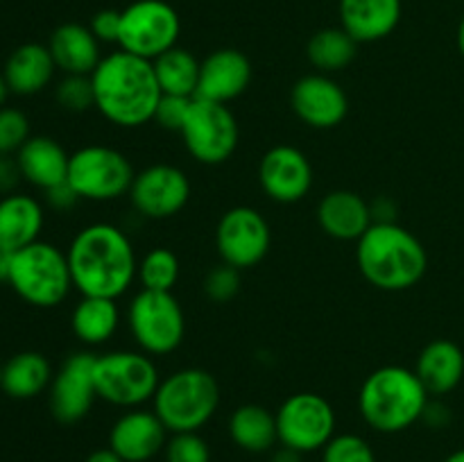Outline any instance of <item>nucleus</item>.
<instances>
[{"label": "nucleus", "mask_w": 464, "mask_h": 462, "mask_svg": "<svg viewBox=\"0 0 464 462\" xmlns=\"http://www.w3.org/2000/svg\"><path fill=\"white\" fill-rule=\"evenodd\" d=\"M131 338L148 356H168L186 335L184 308L172 293L140 290L127 308Z\"/></svg>", "instance_id": "obj_8"}, {"label": "nucleus", "mask_w": 464, "mask_h": 462, "mask_svg": "<svg viewBox=\"0 0 464 462\" xmlns=\"http://www.w3.org/2000/svg\"><path fill=\"white\" fill-rule=\"evenodd\" d=\"M302 456H304V453L295 451V448L281 447L279 451L272 456V462H302Z\"/></svg>", "instance_id": "obj_43"}, {"label": "nucleus", "mask_w": 464, "mask_h": 462, "mask_svg": "<svg viewBox=\"0 0 464 462\" xmlns=\"http://www.w3.org/2000/svg\"><path fill=\"white\" fill-rule=\"evenodd\" d=\"M134 175L130 159L116 148L86 145L71 154L66 181L80 199L113 202L122 195H130Z\"/></svg>", "instance_id": "obj_9"}, {"label": "nucleus", "mask_w": 464, "mask_h": 462, "mask_svg": "<svg viewBox=\"0 0 464 462\" xmlns=\"http://www.w3.org/2000/svg\"><path fill=\"white\" fill-rule=\"evenodd\" d=\"M456 41H458V50H460V54H462V59H464V16L460 18V23H458Z\"/></svg>", "instance_id": "obj_45"}, {"label": "nucleus", "mask_w": 464, "mask_h": 462, "mask_svg": "<svg viewBox=\"0 0 464 462\" xmlns=\"http://www.w3.org/2000/svg\"><path fill=\"white\" fill-rule=\"evenodd\" d=\"M50 410L62 424L84 419L98 399L95 390V353L77 351L63 361L50 383Z\"/></svg>", "instance_id": "obj_15"}, {"label": "nucleus", "mask_w": 464, "mask_h": 462, "mask_svg": "<svg viewBox=\"0 0 464 462\" xmlns=\"http://www.w3.org/2000/svg\"><path fill=\"white\" fill-rule=\"evenodd\" d=\"M91 84L100 116L125 130L152 122L163 95L152 62L125 50L104 54L91 72Z\"/></svg>", "instance_id": "obj_2"}, {"label": "nucleus", "mask_w": 464, "mask_h": 462, "mask_svg": "<svg viewBox=\"0 0 464 462\" xmlns=\"http://www.w3.org/2000/svg\"><path fill=\"white\" fill-rule=\"evenodd\" d=\"M48 50L54 66L66 75H91L98 68L102 53L100 41L89 25L82 23H63L50 34Z\"/></svg>", "instance_id": "obj_22"}, {"label": "nucleus", "mask_w": 464, "mask_h": 462, "mask_svg": "<svg viewBox=\"0 0 464 462\" xmlns=\"http://www.w3.org/2000/svg\"><path fill=\"white\" fill-rule=\"evenodd\" d=\"M258 184L263 193L279 204H295L313 188V166L302 149L275 145L258 163Z\"/></svg>", "instance_id": "obj_16"}, {"label": "nucleus", "mask_w": 464, "mask_h": 462, "mask_svg": "<svg viewBox=\"0 0 464 462\" xmlns=\"http://www.w3.org/2000/svg\"><path fill=\"white\" fill-rule=\"evenodd\" d=\"M252 82V62L234 48H220L202 59L199 84L195 98L227 104L240 98Z\"/></svg>", "instance_id": "obj_19"}, {"label": "nucleus", "mask_w": 464, "mask_h": 462, "mask_svg": "<svg viewBox=\"0 0 464 462\" xmlns=\"http://www.w3.org/2000/svg\"><path fill=\"white\" fill-rule=\"evenodd\" d=\"M415 374L430 397H444L464 379V351L453 340H433L421 349Z\"/></svg>", "instance_id": "obj_23"}, {"label": "nucleus", "mask_w": 464, "mask_h": 462, "mask_svg": "<svg viewBox=\"0 0 464 462\" xmlns=\"http://www.w3.org/2000/svg\"><path fill=\"white\" fill-rule=\"evenodd\" d=\"M190 102L193 98H181V95H161L157 104V111H154V122L161 125L168 131H181L186 118H188Z\"/></svg>", "instance_id": "obj_38"}, {"label": "nucleus", "mask_w": 464, "mask_h": 462, "mask_svg": "<svg viewBox=\"0 0 464 462\" xmlns=\"http://www.w3.org/2000/svg\"><path fill=\"white\" fill-rule=\"evenodd\" d=\"M121 25L122 12H118V9H100L89 23L91 32H93L100 43H118V39H121Z\"/></svg>", "instance_id": "obj_39"}, {"label": "nucleus", "mask_w": 464, "mask_h": 462, "mask_svg": "<svg viewBox=\"0 0 464 462\" xmlns=\"http://www.w3.org/2000/svg\"><path fill=\"white\" fill-rule=\"evenodd\" d=\"M340 27L358 43H374L392 34L401 23V0H340Z\"/></svg>", "instance_id": "obj_21"}, {"label": "nucleus", "mask_w": 464, "mask_h": 462, "mask_svg": "<svg viewBox=\"0 0 464 462\" xmlns=\"http://www.w3.org/2000/svg\"><path fill=\"white\" fill-rule=\"evenodd\" d=\"M66 256L72 288L82 297H122L139 272L130 236L109 222H95L77 231Z\"/></svg>", "instance_id": "obj_1"}, {"label": "nucleus", "mask_w": 464, "mask_h": 462, "mask_svg": "<svg viewBox=\"0 0 464 462\" xmlns=\"http://www.w3.org/2000/svg\"><path fill=\"white\" fill-rule=\"evenodd\" d=\"M238 290H240V270L227 265V263L213 267V270L207 274V279H204V293H207V297L216 303L231 302V299L238 294Z\"/></svg>", "instance_id": "obj_37"}, {"label": "nucleus", "mask_w": 464, "mask_h": 462, "mask_svg": "<svg viewBox=\"0 0 464 462\" xmlns=\"http://www.w3.org/2000/svg\"><path fill=\"white\" fill-rule=\"evenodd\" d=\"M275 415L281 447L299 453L320 451L335 435L334 406L317 392L290 394Z\"/></svg>", "instance_id": "obj_12"}, {"label": "nucleus", "mask_w": 464, "mask_h": 462, "mask_svg": "<svg viewBox=\"0 0 464 462\" xmlns=\"http://www.w3.org/2000/svg\"><path fill=\"white\" fill-rule=\"evenodd\" d=\"M57 102L62 109L72 113H82L86 109L95 107L93 100V84H91V75H66L57 84Z\"/></svg>", "instance_id": "obj_35"}, {"label": "nucleus", "mask_w": 464, "mask_h": 462, "mask_svg": "<svg viewBox=\"0 0 464 462\" xmlns=\"http://www.w3.org/2000/svg\"><path fill=\"white\" fill-rule=\"evenodd\" d=\"M161 376L152 356L143 351H107L95 356V390L98 399L111 406L140 408L152 401Z\"/></svg>", "instance_id": "obj_7"}, {"label": "nucleus", "mask_w": 464, "mask_h": 462, "mask_svg": "<svg viewBox=\"0 0 464 462\" xmlns=\"http://www.w3.org/2000/svg\"><path fill=\"white\" fill-rule=\"evenodd\" d=\"M272 231L266 216L252 207H234L220 217L216 229V247L222 263L247 270L258 265L270 252Z\"/></svg>", "instance_id": "obj_13"}, {"label": "nucleus", "mask_w": 464, "mask_h": 462, "mask_svg": "<svg viewBox=\"0 0 464 462\" xmlns=\"http://www.w3.org/2000/svg\"><path fill=\"white\" fill-rule=\"evenodd\" d=\"M154 75H157L161 93L181 95V98H195L199 84V68L202 62L190 50L170 48L152 62Z\"/></svg>", "instance_id": "obj_30"}, {"label": "nucleus", "mask_w": 464, "mask_h": 462, "mask_svg": "<svg viewBox=\"0 0 464 462\" xmlns=\"http://www.w3.org/2000/svg\"><path fill=\"white\" fill-rule=\"evenodd\" d=\"M358 41L343 27H324L308 39L306 57L317 72H338L353 62Z\"/></svg>", "instance_id": "obj_31"}, {"label": "nucleus", "mask_w": 464, "mask_h": 462, "mask_svg": "<svg viewBox=\"0 0 464 462\" xmlns=\"http://www.w3.org/2000/svg\"><path fill=\"white\" fill-rule=\"evenodd\" d=\"M7 95H9V86H7V82H5V75L0 72V107H5V100H7Z\"/></svg>", "instance_id": "obj_46"}, {"label": "nucleus", "mask_w": 464, "mask_h": 462, "mask_svg": "<svg viewBox=\"0 0 464 462\" xmlns=\"http://www.w3.org/2000/svg\"><path fill=\"white\" fill-rule=\"evenodd\" d=\"M21 179L23 175L21 168H18L16 154H5V157H0V193L12 195Z\"/></svg>", "instance_id": "obj_40"}, {"label": "nucleus", "mask_w": 464, "mask_h": 462, "mask_svg": "<svg viewBox=\"0 0 464 462\" xmlns=\"http://www.w3.org/2000/svg\"><path fill=\"white\" fill-rule=\"evenodd\" d=\"M84 462H125V460H122V457L118 456L111 447H109V448H95V451L91 453Z\"/></svg>", "instance_id": "obj_42"}, {"label": "nucleus", "mask_w": 464, "mask_h": 462, "mask_svg": "<svg viewBox=\"0 0 464 462\" xmlns=\"http://www.w3.org/2000/svg\"><path fill=\"white\" fill-rule=\"evenodd\" d=\"M290 104L295 116L315 130H334L349 113L347 93L334 77L324 72L299 77L290 91Z\"/></svg>", "instance_id": "obj_17"}, {"label": "nucleus", "mask_w": 464, "mask_h": 462, "mask_svg": "<svg viewBox=\"0 0 464 462\" xmlns=\"http://www.w3.org/2000/svg\"><path fill=\"white\" fill-rule=\"evenodd\" d=\"M181 34V18L166 0H136L122 9L118 48L154 62L175 48Z\"/></svg>", "instance_id": "obj_11"}, {"label": "nucleus", "mask_w": 464, "mask_h": 462, "mask_svg": "<svg viewBox=\"0 0 464 462\" xmlns=\"http://www.w3.org/2000/svg\"><path fill=\"white\" fill-rule=\"evenodd\" d=\"M220 406V385L216 376L199 367H184L159 383L152 410L168 433H198Z\"/></svg>", "instance_id": "obj_5"}, {"label": "nucleus", "mask_w": 464, "mask_h": 462, "mask_svg": "<svg viewBox=\"0 0 464 462\" xmlns=\"http://www.w3.org/2000/svg\"><path fill=\"white\" fill-rule=\"evenodd\" d=\"M53 365L39 351H21L0 367V388L12 399H34L53 383Z\"/></svg>", "instance_id": "obj_27"}, {"label": "nucleus", "mask_w": 464, "mask_h": 462, "mask_svg": "<svg viewBox=\"0 0 464 462\" xmlns=\"http://www.w3.org/2000/svg\"><path fill=\"white\" fill-rule=\"evenodd\" d=\"M45 199H48V204L54 208V211H66V208L75 207V204L80 202V197H77V193L71 188L68 181L45 190Z\"/></svg>", "instance_id": "obj_41"}, {"label": "nucleus", "mask_w": 464, "mask_h": 462, "mask_svg": "<svg viewBox=\"0 0 464 462\" xmlns=\"http://www.w3.org/2000/svg\"><path fill=\"white\" fill-rule=\"evenodd\" d=\"M229 435L247 453H266L279 442L276 415L258 403H245L229 417Z\"/></svg>", "instance_id": "obj_28"}, {"label": "nucleus", "mask_w": 464, "mask_h": 462, "mask_svg": "<svg viewBox=\"0 0 464 462\" xmlns=\"http://www.w3.org/2000/svg\"><path fill=\"white\" fill-rule=\"evenodd\" d=\"M430 394L415 370L385 365L372 371L358 392V410L370 428L379 433H401L424 417Z\"/></svg>", "instance_id": "obj_4"}, {"label": "nucleus", "mask_w": 464, "mask_h": 462, "mask_svg": "<svg viewBox=\"0 0 464 462\" xmlns=\"http://www.w3.org/2000/svg\"><path fill=\"white\" fill-rule=\"evenodd\" d=\"M30 139V120L21 109L0 107V157L16 154Z\"/></svg>", "instance_id": "obj_34"}, {"label": "nucleus", "mask_w": 464, "mask_h": 462, "mask_svg": "<svg viewBox=\"0 0 464 462\" xmlns=\"http://www.w3.org/2000/svg\"><path fill=\"white\" fill-rule=\"evenodd\" d=\"M322 462H376L374 448L356 433H340L322 448Z\"/></svg>", "instance_id": "obj_33"}, {"label": "nucleus", "mask_w": 464, "mask_h": 462, "mask_svg": "<svg viewBox=\"0 0 464 462\" xmlns=\"http://www.w3.org/2000/svg\"><path fill=\"white\" fill-rule=\"evenodd\" d=\"M44 207L30 195L12 193L0 199V247L18 252L36 243L44 229Z\"/></svg>", "instance_id": "obj_26"}, {"label": "nucleus", "mask_w": 464, "mask_h": 462, "mask_svg": "<svg viewBox=\"0 0 464 462\" xmlns=\"http://www.w3.org/2000/svg\"><path fill=\"white\" fill-rule=\"evenodd\" d=\"M356 261L361 274L388 293L417 285L429 267L424 245L397 222H374L356 243Z\"/></svg>", "instance_id": "obj_3"}, {"label": "nucleus", "mask_w": 464, "mask_h": 462, "mask_svg": "<svg viewBox=\"0 0 464 462\" xmlns=\"http://www.w3.org/2000/svg\"><path fill=\"white\" fill-rule=\"evenodd\" d=\"M179 258L172 249L154 247L139 261L136 279L140 281V290H154V293H172L179 281Z\"/></svg>", "instance_id": "obj_32"}, {"label": "nucleus", "mask_w": 464, "mask_h": 462, "mask_svg": "<svg viewBox=\"0 0 464 462\" xmlns=\"http://www.w3.org/2000/svg\"><path fill=\"white\" fill-rule=\"evenodd\" d=\"M16 161L23 179L45 193L53 186L66 181L71 154L50 136H30L16 152Z\"/></svg>", "instance_id": "obj_24"}, {"label": "nucleus", "mask_w": 464, "mask_h": 462, "mask_svg": "<svg viewBox=\"0 0 464 462\" xmlns=\"http://www.w3.org/2000/svg\"><path fill=\"white\" fill-rule=\"evenodd\" d=\"M9 267H12V252L0 247V281L9 279Z\"/></svg>", "instance_id": "obj_44"}, {"label": "nucleus", "mask_w": 464, "mask_h": 462, "mask_svg": "<svg viewBox=\"0 0 464 462\" xmlns=\"http://www.w3.org/2000/svg\"><path fill=\"white\" fill-rule=\"evenodd\" d=\"M168 444V428L154 410L131 408L116 419L109 433V447L125 462H148Z\"/></svg>", "instance_id": "obj_18"}, {"label": "nucleus", "mask_w": 464, "mask_h": 462, "mask_svg": "<svg viewBox=\"0 0 464 462\" xmlns=\"http://www.w3.org/2000/svg\"><path fill=\"white\" fill-rule=\"evenodd\" d=\"M121 324V308L116 299L109 297H82L72 308L71 326L80 342L98 347L113 338Z\"/></svg>", "instance_id": "obj_29"}, {"label": "nucleus", "mask_w": 464, "mask_h": 462, "mask_svg": "<svg viewBox=\"0 0 464 462\" xmlns=\"http://www.w3.org/2000/svg\"><path fill=\"white\" fill-rule=\"evenodd\" d=\"M444 462H464V448H458V451H453L451 456H449Z\"/></svg>", "instance_id": "obj_47"}, {"label": "nucleus", "mask_w": 464, "mask_h": 462, "mask_svg": "<svg viewBox=\"0 0 464 462\" xmlns=\"http://www.w3.org/2000/svg\"><path fill=\"white\" fill-rule=\"evenodd\" d=\"M163 451L166 462H211V448L198 433H172Z\"/></svg>", "instance_id": "obj_36"}, {"label": "nucleus", "mask_w": 464, "mask_h": 462, "mask_svg": "<svg viewBox=\"0 0 464 462\" xmlns=\"http://www.w3.org/2000/svg\"><path fill=\"white\" fill-rule=\"evenodd\" d=\"M54 71L57 66H54L48 45L23 43L7 57L3 75L9 86V93L34 95L53 82Z\"/></svg>", "instance_id": "obj_25"}, {"label": "nucleus", "mask_w": 464, "mask_h": 462, "mask_svg": "<svg viewBox=\"0 0 464 462\" xmlns=\"http://www.w3.org/2000/svg\"><path fill=\"white\" fill-rule=\"evenodd\" d=\"M317 225L335 240H361L374 225L372 207L353 190H331L317 204Z\"/></svg>", "instance_id": "obj_20"}, {"label": "nucleus", "mask_w": 464, "mask_h": 462, "mask_svg": "<svg viewBox=\"0 0 464 462\" xmlns=\"http://www.w3.org/2000/svg\"><path fill=\"white\" fill-rule=\"evenodd\" d=\"M7 284L23 302L36 308H54L72 288L66 252L53 243L36 240L12 254Z\"/></svg>", "instance_id": "obj_6"}, {"label": "nucleus", "mask_w": 464, "mask_h": 462, "mask_svg": "<svg viewBox=\"0 0 464 462\" xmlns=\"http://www.w3.org/2000/svg\"><path fill=\"white\" fill-rule=\"evenodd\" d=\"M131 207L150 220H166L184 211L190 199V181L181 168L154 163L136 172L130 188Z\"/></svg>", "instance_id": "obj_14"}, {"label": "nucleus", "mask_w": 464, "mask_h": 462, "mask_svg": "<svg viewBox=\"0 0 464 462\" xmlns=\"http://www.w3.org/2000/svg\"><path fill=\"white\" fill-rule=\"evenodd\" d=\"M179 134L190 157L204 166H220L229 161L240 139L238 120L229 104L202 98H193Z\"/></svg>", "instance_id": "obj_10"}]
</instances>
